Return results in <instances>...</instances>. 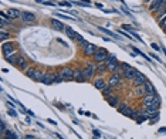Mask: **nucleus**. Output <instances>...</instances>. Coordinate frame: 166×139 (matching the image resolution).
<instances>
[{"label": "nucleus", "instance_id": "1", "mask_svg": "<svg viewBox=\"0 0 166 139\" xmlns=\"http://www.w3.org/2000/svg\"><path fill=\"white\" fill-rule=\"evenodd\" d=\"M74 80V68L70 67H64L60 70V73L57 74V81L55 82H63V81H72Z\"/></svg>", "mask_w": 166, "mask_h": 139}, {"label": "nucleus", "instance_id": "2", "mask_svg": "<svg viewBox=\"0 0 166 139\" xmlns=\"http://www.w3.org/2000/svg\"><path fill=\"white\" fill-rule=\"evenodd\" d=\"M95 71H97V66H95L94 63H88L87 66L82 68V74H84V80L88 81V80H91L92 77H94Z\"/></svg>", "mask_w": 166, "mask_h": 139}, {"label": "nucleus", "instance_id": "3", "mask_svg": "<svg viewBox=\"0 0 166 139\" xmlns=\"http://www.w3.org/2000/svg\"><path fill=\"white\" fill-rule=\"evenodd\" d=\"M108 51L105 48H97V51H95V54L92 56L94 57V60L97 61V63H104L105 61V58L108 57Z\"/></svg>", "mask_w": 166, "mask_h": 139}, {"label": "nucleus", "instance_id": "4", "mask_svg": "<svg viewBox=\"0 0 166 139\" xmlns=\"http://www.w3.org/2000/svg\"><path fill=\"white\" fill-rule=\"evenodd\" d=\"M1 53H3V56L6 58H7L9 56H11V54H14L16 51H14L13 43H4V44L1 46Z\"/></svg>", "mask_w": 166, "mask_h": 139}, {"label": "nucleus", "instance_id": "5", "mask_svg": "<svg viewBox=\"0 0 166 139\" xmlns=\"http://www.w3.org/2000/svg\"><path fill=\"white\" fill-rule=\"evenodd\" d=\"M57 81V74H51V73H47L44 74V77H43V80L40 82H43V84H47V85H50V84H53V82Z\"/></svg>", "mask_w": 166, "mask_h": 139}, {"label": "nucleus", "instance_id": "6", "mask_svg": "<svg viewBox=\"0 0 166 139\" xmlns=\"http://www.w3.org/2000/svg\"><path fill=\"white\" fill-rule=\"evenodd\" d=\"M108 85V82L104 80L102 77H98V78H95L94 80V87L97 88V90H99V91H102L105 87Z\"/></svg>", "mask_w": 166, "mask_h": 139}, {"label": "nucleus", "instance_id": "7", "mask_svg": "<svg viewBox=\"0 0 166 139\" xmlns=\"http://www.w3.org/2000/svg\"><path fill=\"white\" fill-rule=\"evenodd\" d=\"M72 81H77V82H84V74H82V68H74V80Z\"/></svg>", "mask_w": 166, "mask_h": 139}, {"label": "nucleus", "instance_id": "8", "mask_svg": "<svg viewBox=\"0 0 166 139\" xmlns=\"http://www.w3.org/2000/svg\"><path fill=\"white\" fill-rule=\"evenodd\" d=\"M119 80H121V75H119L118 73L112 74L109 78H108V85H111V87H117L119 84Z\"/></svg>", "mask_w": 166, "mask_h": 139}, {"label": "nucleus", "instance_id": "9", "mask_svg": "<svg viewBox=\"0 0 166 139\" xmlns=\"http://www.w3.org/2000/svg\"><path fill=\"white\" fill-rule=\"evenodd\" d=\"M21 20L24 23H33L36 20V16L33 13H30V11H24V13H21Z\"/></svg>", "mask_w": 166, "mask_h": 139}, {"label": "nucleus", "instance_id": "10", "mask_svg": "<svg viewBox=\"0 0 166 139\" xmlns=\"http://www.w3.org/2000/svg\"><path fill=\"white\" fill-rule=\"evenodd\" d=\"M119 68H121V64L118 61H115V63H111V64L107 66V71H109L111 74H115L119 71Z\"/></svg>", "mask_w": 166, "mask_h": 139}, {"label": "nucleus", "instance_id": "11", "mask_svg": "<svg viewBox=\"0 0 166 139\" xmlns=\"http://www.w3.org/2000/svg\"><path fill=\"white\" fill-rule=\"evenodd\" d=\"M95 51H97V46H94V44H91V43H89V44H88L87 47H85V48L82 50V53H84V54H85V56H94L95 54Z\"/></svg>", "mask_w": 166, "mask_h": 139}, {"label": "nucleus", "instance_id": "12", "mask_svg": "<svg viewBox=\"0 0 166 139\" xmlns=\"http://www.w3.org/2000/svg\"><path fill=\"white\" fill-rule=\"evenodd\" d=\"M138 73H139V71H138L136 68H132V67H131L127 73H124V78H127V80H134Z\"/></svg>", "mask_w": 166, "mask_h": 139}, {"label": "nucleus", "instance_id": "13", "mask_svg": "<svg viewBox=\"0 0 166 139\" xmlns=\"http://www.w3.org/2000/svg\"><path fill=\"white\" fill-rule=\"evenodd\" d=\"M146 81H148V80H146V77H145L142 73H138V74H136V77L134 78V84H135V85H142V84H145Z\"/></svg>", "mask_w": 166, "mask_h": 139}, {"label": "nucleus", "instance_id": "14", "mask_svg": "<svg viewBox=\"0 0 166 139\" xmlns=\"http://www.w3.org/2000/svg\"><path fill=\"white\" fill-rule=\"evenodd\" d=\"M51 24H53V27H54L57 31H65V26H64L60 20H55V19H53V20H51Z\"/></svg>", "mask_w": 166, "mask_h": 139}, {"label": "nucleus", "instance_id": "15", "mask_svg": "<svg viewBox=\"0 0 166 139\" xmlns=\"http://www.w3.org/2000/svg\"><path fill=\"white\" fill-rule=\"evenodd\" d=\"M43 77H44V71H43L41 68H36V71H34V74H33V78H31V80L40 82L41 80H43Z\"/></svg>", "mask_w": 166, "mask_h": 139}, {"label": "nucleus", "instance_id": "16", "mask_svg": "<svg viewBox=\"0 0 166 139\" xmlns=\"http://www.w3.org/2000/svg\"><path fill=\"white\" fill-rule=\"evenodd\" d=\"M6 13H7L9 19H19V17H21L20 11H19V10H16V9H9Z\"/></svg>", "mask_w": 166, "mask_h": 139}, {"label": "nucleus", "instance_id": "17", "mask_svg": "<svg viewBox=\"0 0 166 139\" xmlns=\"http://www.w3.org/2000/svg\"><path fill=\"white\" fill-rule=\"evenodd\" d=\"M135 94H136V95H139V97H145V95H146V88H145V84H142V85H136V88H135Z\"/></svg>", "mask_w": 166, "mask_h": 139}, {"label": "nucleus", "instance_id": "18", "mask_svg": "<svg viewBox=\"0 0 166 139\" xmlns=\"http://www.w3.org/2000/svg\"><path fill=\"white\" fill-rule=\"evenodd\" d=\"M107 102H108L111 106H117L119 104V98L117 97V95H114V94H112V95H109V97L107 98Z\"/></svg>", "mask_w": 166, "mask_h": 139}, {"label": "nucleus", "instance_id": "19", "mask_svg": "<svg viewBox=\"0 0 166 139\" xmlns=\"http://www.w3.org/2000/svg\"><path fill=\"white\" fill-rule=\"evenodd\" d=\"M160 3H162V0H150L149 1V10H152V11H158Z\"/></svg>", "mask_w": 166, "mask_h": 139}, {"label": "nucleus", "instance_id": "20", "mask_svg": "<svg viewBox=\"0 0 166 139\" xmlns=\"http://www.w3.org/2000/svg\"><path fill=\"white\" fill-rule=\"evenodd\" d=\"M145 88H146V95H155V94H156V92H155V87H153L149 81L145 82Z\"/></svg>", "mask_w": 166, "mask_h": 139}, {"label": "nucleus", "instance_id": "21", "mask_svg": "<svg viewBox=\"0 0 166 139\" xmlns=\"http://www.w3.org/2000/svg\"><path fill=\"white\" fill-rule=\"evenodd\" d=\"M16 66L19 67L20 70H24V71H26V70L29 68V66H27V63H26V58H23L21 56H20V58H19V61H17V64H16Z\"/></svg>", "mask_w": 166, "mask_h": 139}, {"label": "nucleus", "instance_id": "22", "mask_svg": "<svg viewBox=\"0 0 166 139\" xmlns=\"http://www.w3.org/2000/svg\"><path fill=\"white\" fill-rule=\"evenodd\" d=\"M19 58H20V56H19L17 53H14V54L9 56V57L6 58V61H9V63H10V64H13V66H16L17 61H19Z\"/></svg>", "mask_w": 166, "mask_h": 139}, {"label": "nucleus", "instance_id": "23", "mask_svg": "<svg viewBox=\"0 0 166 139\" xmlns=\"http://www.w3.org/2000/svg\"><path fill=\"white\" fill-rule=\"evenodd\" d=\"M155 97H156V95H145V97L142 98V104H143L145 106L150 105V104L153 102V99H155Z\"/></svg>", "mask_w": 166, "mask_h": 139}, {"label": "nucleus", "instance_id": "24", "mask_svg": "<svg viewBox=\"0 0 166 139\" xmlns=\"http://www.w3.org/2000/svg\"><path fill=\"white\" fill-rule=\"evenodd\" d=\"M65 34H67V36H68V37H70V38H74V40H75V31H74V30H72V27H70V26H67V27H65Z\"/></svg>", "mask_w": 166, "mask_h": 139}, {"label": "nucleus", "instance_id": "25", "mask_svg": "<svg viewBox=\"0 0 166 139\" xmlns=\"http://www.w3.org/2000/svg\"><path fill=\"white\" fill-rule=\"evenodd\" d=\"M4 136H7L9 139H20V138H19V135H17L16 132H13L11 129H7L6 133H4Z\"/></svg>", "mask_w": 166, "mask_h": 139}, {"label": "nucleus", "instance_id": "26", "mask_svg": "<svg viewBox=\"0 0 166 139\" xmlns=\"http://www.w3.org/2000/svg\"><path fill=\"white\" fill-rule=\"evenodd\" d=\"M111 91H112V87H111V85H107V87H105L101 92H102V95L105 97V98H108L109 95H112V92H111Z\"/></svg>", "mask_w": 166, "mask_h": 139}, {"label": "nucleus", "instance_id": "27", "mask_svg": "<svg viewBox=\"0 0 166 139\" xmlns=\"http://www.w3.org/2000/svg\"><path fill=\"white\" fill-rule=\"evenodd\" d=\"M115 61H117V56H115V54H108V57L105 58V61H104V63L108 66V64H111V63H115Z\"/></svg>", "mask_w": 166, "mask_h": 139}, {"label": "nucleus", "instance_id": "28", "mask_svg": "<svg viewBox=\"0 0 166 139\" xmlns=\"http://www.w3.org/2000/svg\"><path fill=\"white\" fill-rule=\"evenodd\" d=\"M98 29H99V30H101L102 33L109 34V36H112V37H114V38H117V40H119V36H117L115 33H112V31H111V30H108V29H105V27H98Z\"/></svg>", "mask_w": 166, "mask_h": 139}, {"label": "nucleus", "instance_id": "29", "mask_svg": "<svg viewBox=\"0 0 166 139\" xmlns=\"http://www.w3.org/2000/svg\"><path fill=\"white\" fill-rule=\"evenodd\" d=\"M146 112H148L149 115H152V114H156V112H159V111H158V108H156V106L148 105V106H146Z\"/></svg>", "mask_w": 166, "mask_h": 139}, {"label": "nucleus", "instance_id": "30", "mask_svg": "<svg viewBox=\"0 0 166 139\" xmlns=\"http://www.w3.org/2000/svg\"><path fill=\"white\" fill-rule=\"evenodd\" d=\"M104 71H107V64L105 63H99L98 66H97V73H104Z\"/></svg>", "mask_w": 166, "mask_h": 139}, {"label": "nucleus", "instance_id": "31", "mask_svg": "<svg viewBox=\"0 0 166 139\" xmlns=\"http://www.w3.org/2000/svg\"><path fill=\"white\" fill-rule=\"evenodd\" d=\"M55 16L60 17V19H64V20H74V19H75V17L67 16V14H63V13H55Z\"/></svg>", "mask_w": 166, "mask_h": 139}, {"label": "nucleus", "instance_id": "32", "mask_svg": "<svg viewBox=\"0 0 166 139\" xmlns=\"http://www.w3.org/2000/svg\"><path fill=\"white\" fill-rule=\"evenodd\" d=\"M121 114L127 115V116H131V115L134 114V111H132V109H131V108H129V106H125V108H124V109H122V112H121Z\"/></svg>", "mask_w": 166, "mask_h": 139}, {"label": "nucleus", "instance_id": "33", "mask_svg": "<svg viewBox=\"0 0 166 139\" xmlns=\"http://www.w3.org/2000/svg\"><path fill=\"white\" fill-rule=\"evenodd\" d=\"M34 71H36V68H33V67H29L24 73H26V75L29 77V78H33V74H34Z\"/></svg>", "mask_w": 166, "mask_h": 139}, {"label": "nucleus", "instance_id": "34", "mask_svg": "<svg viewBox=\"0 0 166 139\" xmlns=\"http://www.w3.org/2000/svg\"><path fill=\"white\" fill-rule=\"evenodd\" d=\"M0 131H1V136H3V135L6 133V131H7V129H6V122H4L3 119H1V122H0Z\"/></svg>", "mask_w": 166, "mask_h": 139}, {"label": "nucleus", "instance_id": "35", "mask_svg": "<svg viewBox=\"0 0 166 139\" xmlns=\"http://www.w3.org/2000/svg\"><path fill=\"white\" fill-rule=\"evenodd\" d=\"M121 68H122V71H124V73H127L128 70L131 68V66H129V64H127V63H122V64H121Z\"/></svg>", "mask_w": 166, "mask_h": 139}, {"label": "nucleus", "instance_id": "36", "mask_svg": "<svg viewBox=\"0 0 166 139\" xmlns=\"http://www.w3.org/2000/svg\"><path fill=\"white\" fill-rule=\"evenodd\" d=\"M88 44H89V41L87 40H82V41H79V47H81V50H84L85 47H87Z\"/></svg>", "mask_w": 166, "mask_h": 139}, {"label": "nucleus", "instance_id": "37", "mask_svg": "<svg viewBox=\"0 0 166 139\" xmlns=\"http://www.w3.org/2000/svg\"><path fill=\"white\" fill-rule=\"evenodd\" d=\"M58 6H63V7H71V3H70V1H60Z\"/></svg>", "mask_w": 166, "mask_h": 139}, {"label": "nucleus", "instance_id": "38", "mask_svg": "<svg viewBox=\"0 0 166 139\" xmlns=\"http://www.w3.org/2000/svg\"><path fill=\"white\" fill-rule=\"evenodd\" d=\"M6 38H9V34L4 31V29H1V40H6Z\"/></svg>", "mask_w": 166, "mask_h": 139}, {"label": "nucleus", "instance_id": "39", "mask_svg": "<svg viewBox=\"0 0 166 139\" xmlns=\"http://www.w3.org/2000/svg\"><path fill=\"white\" fill-rule=\"evenodd\" d=\"M75 40H77V41H78V43H79V41H82V40H84V38H82V36H81V34H79V33H77V34H75Z\"/></svg>", "mask_w": 166, "mask_h": 139}, {"label": "nucleus", "instance_id": "40", "mask_svg": "<svg viewBox=\"0 0 166 139\" xmlns=\"http://www.w3.org/2000/svg\"><path fill=\"white\" fill-rule=\"evenodd\" d=\"M119 33H121V34H124V36H125V37H128V38H132V36H129V34H128V33H125V31H124V30H121V31H119Z\"/></svg>", "mask_w": 166, "mask_h": 139}, {"label": "nucleus", "instance_id": "41", "mask_svg": "<svg viewBox=\"0 0 166 139\" xmlns=\"http://www.w3.org/2000/svg\"><path fill=\"white\" fill-rule=\"evenodd\" d=\"M9 115H10V116H17L16 112H14L13 109H9Z\"/></svg>", "mask_w": 166, "mask_h": 139}, {"label": "nucleus", "instance_id": "42", "mask_svg": "<svg viewBox=\"0 0 166 139\" xmlns=\"http://www.w3.org/2000/svg\"><path fill=\"white\" fill-rule=\"evenodd\" d=\"M152 48H153V50H158V51H159V50H160V47H159L158 44H155V43H153V44H152Z\"/></svg>", "mask_w": 166, "mask_h": 139}, {"label": "nucleus", "instance_id": "43", "mask_svg": "<svg viewBox=\"0 0 166 139\" xmlns=\"http://www.w3.org/2000/svg\"><path fill=\"white\" fill-rule=\"evenodd\" d=\"M44 4H47V6H55V3H53V1H44Z\"/></svg>", "mask_w": 166, "mask_h": 139}, {"label": "nucleus", "instance_id": "44", "mask_svg": "<svg viewBox=\"0 0 166 139\" xmlns=\"http://www.w3.org/2000/svg\"><path fill=\"white\" fill-rule=\"evenodd\" d=\"M160 27L163 29V31H165V33H166V20H165V21H163V23H162V24H160Z\"/></svg>", "mask_w": 166, "mask_h": 139}, {"label": "nucleus", "instance_id": "45", "mask_svg": "<svg viewBox=\"0 0 166 139\" xmlns=\"http://www.w3.org/2000/svg\"><path fill=\"white\" fill-rule=\"evenodd\" d=\"M47 121H48L50 123H51V125H55V126H57V122H55L54 119H47Z\"/></svg>", "mask_w": 166, "mask_h": 139}, {"label": "nucleus", "instance_id": "46", "mask_svg": "<svg viewBox=\"0 0 166 139\" xmlns=\"http://www.w3.org/2000/svg\"><path fill=\"white\" fill-rule=\"evenodd\" d=\"M94 135H95V136H101V132H99V131H97V129H95V131H94Z\"/></svg>", "mask_w": 166, "mask_h": 139}, {"label": "nucleus", "instance_id": "47", "mask_svg": "<svg viewBox=\"0 0 166 139\" xmlns=\"http://www.w3.org/2000/svg\"><path fill=\"white\" fill-rule=\"evenodd\" d=\"M24 139H34V136H33V135H26Z\"/></svg>", "mask_w": 166, "mask_h": 139}, {"label": "nucleus", "instance_id": "48", "mask_svg": "<svg viewBox=\"0 0 166 139\" xmlns=\"http://www.w3.org/2000/svg\"><path fill=\"white\" fill-rule=\"evenodd\" d=\"M95 6H97V7H98V9H104V6H102V4H101V3H97Z\"/></svg>", "mask_w": 166, "mask_h": 139}, {"label": "nucleus", "instance_id": "49", "mask_svg": "<svg viewBox=\"0 0 166 139\" xmlns=\"http://www.w3.org/2000/svg\"><path fill=\"white\" fill-rule=\"evenodd\" d=\"M34 1H36V3H41V4H44L46 0H34Z\"/></svg>", "mask_w": 166, "mask_h": 139}, {"label": "nucleus", "instance_id": "50", "mask_svg": "<svg viewBox=\"0 0 166 139\" xmlns=\"http://www.w3.org/2000/svg\"><path fill=\"white\" fill-rule=\"evenodd\" d=\"M57 41H58V43H60V44H63V46H67V44H65V43H64L63 40H60V38H58V40H57Z\"/></svg>", "mask_w": 166, "mask_h": 139}, {"label": "nucleus", "instance_id": "51", "mask_svg": "<svg viewBox=\"0 0 166 139\" xmlns=\"http://www.w3.org/2000/svg\"><path fill=\"white\" fill-rule=\"evenodd\" d=\"M1 139H9L7 136H4V135H3V136H1Z\"/></svg>", "mask_w": 166, "mask_h": 139}]
</instances>
